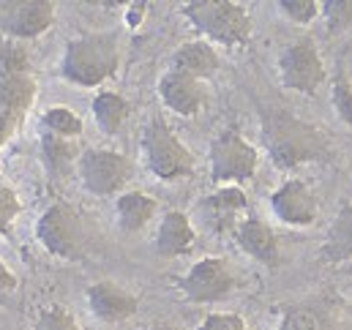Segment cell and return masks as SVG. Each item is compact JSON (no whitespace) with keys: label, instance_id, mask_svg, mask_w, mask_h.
<instances>
[{"label":"cell","instance_id":"cell-1","mask_svg":"<svg viewBox=\"0 0 352 330\" xmlns=\"http://www.w3.org/2000/svg\"><path fill=\"white\" fill-rule=\"evenodd\" d=\"M263 142L281 169L314 162L325 156V137L306 120L289 112H267L263 120Z\"/></svg>","mask_w":352,"mask_h":330},{"label":"cell","instance_id":"cell-2","mask_svg":"<svg viewBox=\"0 0 352 330\" xmlns=\"http://www.w3.org/2000/svg\"><path fill=\"white\" fill-rule=\"evenodd\" d=\"M120 66V47L115 33H85L66 44L60 74L80 87H98L112 80Z\"/></svg>","mask_w":352,"mask_h":330},{"label":"cell","instance_id":"cell-3","mask_svg":"<svg viewBox=\"0 0 352 330\" xmlns=\"http://www.w3.org/2000/svg\"><path fill=\"white\" fill-rule=\"evenodd\" d=\"M183 16L208 44H221L227 50L246 47L254 30L249 8L235 0H188Z\"/></svg>","mask_w":352,"mask_h":330},{"label":"cell","instance_id":"cell-4","mask_svg":"<svg viewBox=\"0 0 352 330\" xmlns=\"http://www.w3.org/2000/svg\"><path fill=\"white\" fill-rule=\"evenodd\" d=\"M142 153H145V164L151 169L153 177L170 183L188 177L194 172V153L177 140V134L167 126L164 118H153L145 131H142Z\"/></svg>","mask_w":352,"mask_h":330},{"label":"cell","instance_id":"cell-5","mask_svg":"<svg viewBox=\"0 0 352 330\" xmlns=\"http://www.w3.org/2000/svg\"><path fill=\"white\" fill-rule=\"evenodd\" d=\"M36 238L52 256L77 259L85 251V224L69 202H52L36 221Z\"/></svg>","mask_w":352,"mask_h":330},{"label":"cell","instance_id":"cell-6","mask_svg":"<svg viewBox=\"0 0 352 330\" xmlns=\"http://www.w3.org/2000/svg\"><path fill=\"white\" fill-rule=\"evenodd\" d=\"M257 164H260L257 148L235 129L221 131L210 142V177L216 183L232 186V183L252 180Z\"/></svg>","mask_w":352,"mask_h":330},{"label":"cell","instance_id":"cell-7","mask_svg":"<svg viewBox=\"0 0 352 330\" xmlns=\"http://www.w3.org/2000/svg\"><path fill=\"white\" fill-rule=\"evenodd\" d=\"M77 172L82 186L88 188L93 197H120V191L129 186L134 164L131 159H126L123 153L115 151H104V148H88L82 151Z\"/></svg>","mask_w":352,"mask_h":330},{"label":"cell","instance_id":"cell-8","mask_svg":"<svg viewBox=\"0 0 352 330\" xmlns=\"http://www.w3.org/2000/svg\"><path fill=\"white\" fill-rule=\"evenodd\" d=\"M246 210H249L246 194L238 186H221L219 191H213L197 202L194 219L205 232L221 238V235H230L238 230V224L246 219L243 216Z\"/></svg>","mask_w":352,"mask_h":330},{"label":"cell","instance_id":"cell-9","mask_svg":"<svg viewBox=\"0 0 352 330\" xmlns=\"http://www.w3.org/2000/svg\"><path fill=\"white\" fill-rule=\"evenodd\" d=\"M235 287V273L221 256H205L188 267L186 276L177 278V289L191 303H216L230 295Z\"/></svg>","mask_w":352,"mask_h":330},{"label":"cell","instance_id":"cell-10","mask_svg":"<svg viewBox=\"0 0 352 330\" xmlns=\"http://www.w3.org/2000/svg\"><path fill=\"white\" fill-rule=\"evenodd\" d=\"M278 80L287 90H295L303 96L317 93L320 85L328 80V72H325V63L317 47L309 41L289 44L278 55Z\"/></svg>","mask_w":352,"mask_h":330},{"label":"cell","instance_id":"cell-11","mask_svg":"<svg viewBox=\"0 0 352 330\" xmlns=\"http://www.w3.org/2000/svg\"><path fill=\"white\" fill-rule=\"evenodd\" d=\"M38 85L33 74H3L0 72V148L19 131L36 101Z\"/></svg>","mask_w":352,"mask_h":330},{"label":"cell","instance_id":"cell-12","mask_svg":"<svg viewBox=\"0 0 352 330\" xmlns=\"http://www.w3.org/2000/svg\"><path fill=\"white\" fill-rule=\"evenodd\" d=\"M55 25L52 0H3L0 3V33L11 38H38Z\"/></svg>","mask_w":352,"mask_h":330},{"label":"cell","instance_id":"cell-13","mask_svg":"<svg viewBox=\"0 0 352 330\" xmlns=\"http://www.w3.org/2000/svg\"><path fill=\"white\" fill-rule=\"evenodd\" d=\"M317 208H320L317 194L311 191L309 183L298 177L284 180L270 197V210L287 227H309L317 219Z\"/></svg>","mask_w":352,"mask_h":330},{"label":"cell","instance_id":"cell-14","mask_svg":"<svg viewBox=\"0 0 352 330\" xmlns=\"http://www.w3.org/2000/svg\"><path fill=\"white\" fill-rule=\"evenodd\" d=\"M159 96H162L164 107L173 109L180 118H194V115H199V112L205 109V104H208L205 80L180 74V72H173V69L159 80Z\"/></svg>","mask_w":352,"mask_h":330},{"label":"cell","instance_id":"cell-15","mask_svg":"<svg viewBox=\"0 0 352 330\" xmlns=\"http://www.w3.org/2000/svg\"><path fill=\"white\" fill-rule=\"evenodd\" d=\"M88 309L96 320L115 325V322H126L137 314L140 298L112 281H98V284L88 287Z\"/></svg>","mask_w":352,"mask_h":330},{"label":"cell","instance_id":"cell-16","mask_svg":"<svg viewBox=\"0 0 352 330\" xmlns=\"http://www.w3.org/2000/svg\"><path fill=\"white\" fill-rule=\"evenodd\" d=\"M194 241H197V230L191 224V219L180 210H170L164 213L162 224H159V232H156V254L164 256V259H175V256H183L194 248Z\"/></svg>","mask_w":352,"mask_h":330},{"label":"cell","instance_id":"cell-17","mask_svg":"<svg viewBox=\"0 0 352 330\" xmlns=\"http://www.w3.org/2000/svg\"><path fill=\"white\" fill-rule=\"evenodd\" d=\"M232 235H235V243L249 256H254L257 262H263V265H276L278 262V238L265 221L249 216L238 224V230Z\"/></svg>","mask_w":352,"mask_h":330},{"label":"cell","instance_id":"cell-18","mask_svg":"<svg viewBox=\"0 0 352 330\" xmlns=\"http://www.w3.org/2000/svg\"><path fill=\"white\" fill-rule=\"evenodd\" d=\"M159 210V202L142 191H123L118 199H115V219H118V227L129 235L145 230L153 216Z\"/></svg>","mask_w":352,"mask_h":330},{"label":"cell","instance_id":"cell-19","mask_svg":"<svg viewBox=\"0 0 352 330\" xmlns=\"http://www.w3.org/2000/svg\"><path fill=\"white\" fill-rule=\"evenodd\" d=\"M219 63H221L219 52L208 41H188L173 52V72L197 77V80L213 77L219 72Z\"/></svg>","mask_w":352,"mask_h":330},{"label":"cell","instance_id":"cell-20","mask_svg":"<svg viewBox=\"0 0 352 330\" xmlns=\"http://www.w3.org/2000/svg\"><path fill=\"white\" fill-rule=\"evenodd\" d=\"M276 330H347L328 309L322 306H289L281 314V322Z\"/></svg>","mask_w":352,"mask_h":330},{"label":"cell","instance_id":"cell-21","mask_svg":"<svg viewBox=\"0 0 352 330\" xmlns=\"http://www.w3.org/2000/svg\"><path fill=\"white\" fill-rule=\"evenodd\" d=\"M322 256L333 265L352 259V205H344L331 221L322 243Z\"/></svg>","mask_w":352,"mask_h":330},{"label":"cell","instance_id":"cell-22","mask_svg":"<svg viewBox=\"0 0 352 330\" xmlns=\"http://www.w3.org/2000/svg\"><path fill=\"white\" fill-rule=\"evenodd\" d=\"M82 153H77V142L74 140H63L55 134H41V159L44 166L52 177H66L72 172L74 162H80Z\"/></svg>","mask_w":352,"mask_h":330},{"label":"cell","instance_id":"cell-23","mask_svg":"<svg viewBox=\"0 0 352 330\" xmlns=\"http://www.w3.org/2000/svg\"><path fill=\"white\" fill-rule=\"evenodd\" d=\"M93 118L98 123V129L104 134H118L126 120H129V101L120 96V93H112V90H101L96 98H93Z\"/></svg>","mask_w":352,"mask_h":330},{"label":"cell","instance_id":"cell-24","mask_svg":"<svg viewBox=\"0 0 352 330\" xmlns=\"http://www.w3.org/2000/svg\"><path fill=\"white\" fill-rule=\"evenodd\" d=\"M41 126L47 134H55V137H63V140H77L82 134V118L66 107H55V109H47L41 115Z\"/></svg>","mask_w":352,"mask_h":330},{"label":"cell","instance_id":"cell-25","mask_svg":"<svg viewBox=\"0 0 352 330\" xmlns=\"http://www.w3.org/2000/svg\"><path fill=\"white\" fill-rule=\"evenodd\" d=\"M320 16L328 33H342L352 25V0H325L320 3Z\"/></svg>","mask_w":352,"mask_h":330},{"label":"cell","instance_id":"cell-26","mask_svg":"<svg viewBox=\"0 0 352 330\" xmlns=\"http://www.w3.org/2000/svg\"><path fill=\"white\" fill-rule=\"evenodd\" d=\"M33 330H82V325L77 322V317L72 311H66L60 306H50V309H41Z\"/></svg>","mask_w":352,"mask_h":330},{"label":"cell","instance_id":"cell-27","mask_svg":"<svg viewBox=\"0 0 352 330\" xmlns=\"http://www.w3.org/2000/svg\"><path fill=\"white\" fill-rule=\"evenodd\" d=\"M276 6L295 25H311L320 16V3L317 0H278Z\"/></svg>","mask_w":352,"mask_h":330},{"label":"cell","instance_id":"cell-28","mask_svg":"<svg viewBox=\"0 0 352 330\" xmlns=\"http://www.w3.org/2000/svg\"><path fill=\"white\" fill-rule=\"evenodd\" d=\"M0 72L3 74H30V58L19 44L0 41Z\"/></svg>","mask_w":352,"mask_h":330},{"label":"cell","instance_id":"cell-29","mask_svg":"<svg viewBox=\"0 0 352 330\" xmlns=\"http://www.w3.org/2000/svg\"><path fill=\"white\" fill-rule=\"evenodd\" d=\"M22 210V202L16 197V191L8 183H0V235H8L16 216Z\"/></svg>","mask_w":352,"mask_h":330},{"label":"cell","instance_id":"cell-30","mask_svg":"<svg viewBox=\"0 0 352 330\" xmlns=\"http://www.w3.org/2000/svg\"><path fill=\"white\" fill-rule=\"evenodd\" d=\"M331 96H333V109H336V115L352 129V87H350V82H347V80H336V82H333V90H331Z\"/></svg>","mask_w":352,"mask_h":330},{"label":"cell","instance_id":"cell-31","mask_svg":"<svg viewBox=\"0 0 352 330\" xmlns=\"http://www.w3.org/2000/svg\"><path fill=\"white\" fill-rule=\"evenodd\" d=\"M197 330H249L238 314H208Z\"/></svg>","mask_w":352,"mask_h":330},{"label":"cell","instance_id":"cell-32","mask_svg":"<svg viewBox=\"0 0 352 330\" xmlns=\"http://www.w3.org/2000/svg\"><path fill=\"white\" fill-rule=\"evenodd\" d=\"M14 289H16V276H14V273L0 262V300H3V298H8Z\"/></svg>","mask_w":352,"mask_h":330},{"label":"cell","instance_id":"cell-33","mask_svg":"<svg viewBox=\"0 0 352 330\" xmlns=\"http://www.w3.org/2000/svg\"><path fill=\"white\" fill-rule=\"evenodd\" d=\"M142 330H177V328H173V325H148V328Z\"/></svg>","mask_w":352,"mask_h":330}]
</instances>
